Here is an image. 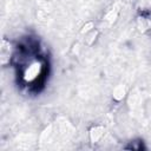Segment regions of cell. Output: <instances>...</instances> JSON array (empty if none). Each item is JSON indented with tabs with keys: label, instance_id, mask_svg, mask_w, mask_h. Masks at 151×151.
Listing matches in <instances>:
<instances>
[{
	"label": "cell",
	"instance_id": "cell-1",
	"mask_svg": "<svg viewBox=\"0 0 151 151\" xmlns=\"http://www.w3.org/2000/svg\"><path fill=\"white\" fill-rule=\"evenodd\" d=\"M12 63L22 87L32 93L39 92L44 87L50 64L37 39L28 37L18 44L12 54Z\"/></svg>",
	"mask_w": 151,
	"mask_h": 151
}]
</instances>
